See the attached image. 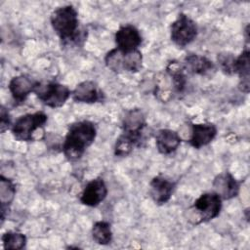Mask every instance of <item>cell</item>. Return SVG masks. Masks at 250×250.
<instances>
[{
	"instance_id": "obj_1",
	"label": "cell",
	"mask_w": 250,
	"mask_h": 250,
	"mask_svg": "<svg viewBox=\"0 0 250 250\" xmlns=\"http://www.w3.org/2000/svg\"><path fill=\"white\" fill-rule=\"evenodd\" d=\"M97 136L95 124L89 120H81L72 123L67 130L62 151L69 161H76L82 157L86 149L94 143Z\"/></svg>"
},
{
	"instance_id": "obj_2",
	"label": "cell",
	"mask_w": 250,
	"mask_h": 250,
	"mask_svg": "<svg viewBox=\"0 0 250 250\" xmlns=\"http://www.w3.org/2000/svg\"><path fill=\"white\" fill-rule=\"evenodd\" d=\"M50 21L54 31L63 44L77 42L79 38V19L78 13L72 5L62 6L54 10Z\"/></svg>"
},
{
	"instance_id": "obj_3",
	"label": "cell",
	"mask_w": 250,
	"mask_h": 250,
	"mask_svg": "<svg viewBox=\"0 0 250 250\" xmlns=\"http://www.w3.org/2000/svg\"><path fill=\"white\" fill-rule=\"evenodd\" d=\"M48 116L43 111L26 113L20 116L12 125L11 131L14 138L20 142L35 141V132L44 127Z\"/></svg>"
},
{
	"instance_id": "obj_4",
	"label": "cell",
	"mask_w": 250,
	"mask_h": 250,
	"mask_svg": "<svg viewBox=\"0 0 250 250\" xmlns=\"http://www.w3.org/2000/svg\"><path fill=\"white\" fill-rule=\"evenodd\" d=\"M105 65L114 72H138L142 68L143 56L139 50L122 52L117 48L110 50L104 57Z\"/></svg>"
},
{
	"instance_id": "obj_5",
	"label": "cell",
	"mask_w": 250,
	"mask_h": 250,
	"mask_svg": "<svg viewBox=\"0 0 250 250\" xmlns=\"http://www.w3.org/2000/svg\"><path fill=\"white\" fill-rule=\"evenodd\" d=\"M197 33L198 29L196 23L184 13L179 14L178 18L171 24V40L180 48L190 44L196 38Z\"/></svg>"
},
{
	"instance_id": "obj_6",
	"label": "cell",
	"mask_w": 250,
	"mask_h": 250,
	"mask_svg": "<svg viewBox=\"0 0 250 250\" xmlns=\"http://www.w3.org/2000/svg\"><path fill=\"white\" fill-rule=\"evenodd\" d=\"M34 93L45 105L52 108L62 106L71 96L67 86L54 81L47 84L40 83Z\"/></svg>"
},
{
	"instance_id": "obj_7",
	"label": "cell",
	"mask_w": 250,
	"mask_h": 250,
	"mask_svg": "<svg viewBox=\"0 0 250 250\" xmlns=\"http://www.w3.org/2000/svg\"><path fill=\"white\" fill-rule=\"evenodd\" d=\"M222 198L215 191L202 193L193 203V209L198 215V223H207L217 218L222 209Z\"/></svg>"
},
{
	"instance_id": "obj_8",
	"label": "cell",
	"mask_w": 250,
	"mask_h": 250,
	"mask_svg": "<svg viewBox=\"0 0 250 250\" xmlns=\"http://www.w3.org/2000/svg\"><path fill=\"white\" fill-rule=\"evenodd\" d=\"M40 83V81L27 74H21L10 80L8 88L15 103L20 104L26 100L29 94L35 92Z\"/></svg>"
},
{
	"instance_id": "obj_9",
	"label": "cell",
	"mask_w": 250,
	"mask_h": 250,
	"mask_svg": "<svg viewBox=\"0 0 250 250\" xmlns=\"http://www.w3.org/2000/svg\"><path fill=\"white\" fill-rule=\"evenodd\" d=\"M146 126V117L140 108L128 110L122 119V133L140 142H143L144 140Z\"/></svg>"
},
{
	"instance_id": "obj_10",
	"label": "cell",
	"mask_w": 250,
	"mask_h": 250,
	"mask_svg": "<svg viewBox=\"0 0 250 250\" xmlns=\"http://www.w3.org/2000/svg\"><path fill=\"white\" fill-rule=\"evenodd\" d=\"M116 48L122 52L138 50L142 43V35L138 28L132 24L121 25L114 35Z\"/></svg>"
},
{
	"instance_id": "obj_11",
	"label": "cell",
	"mask_w": 250,
	"mask_h": 250,
	"mask_svg": "<svg viewBox=\"0 0 250 250\" xmlns=\"http://www.w3.org/2000/svg\"><path fill=\"white\" fill-rule=\"evenodd\" d=\"M107 195V188L102 178H96L87 183L80 194V202L89 207H96Z\"/></svg>"
},
{
	"instance_id": "obj_12",
	"label": "cell",
	"mask_w": 250,
	"mask_h": 250,
	"mask_svg": "<svg viewBox=\"0 0 250 250\" xmlns=\"http://www.w3.org/2000/svg\"><path fill=\"white\" fill-rule=\"evenodd\" d=\"M176 185L174 182L163 176H155L149 183V195L157 205L167 203L174 190Z\"/></svg>"
},
{
	"instance_id": "obj_13",
	"label": "cell",
	"mask_w": 250,
	"mask_h": 250,
	"mask_svg": "<svg viewBox=\"0 0 250 250\" xmlns=\"http://www.w3.org/2000/svg\"><path fill=\"white\" fill-rule=\"evenodd\" d=\"M71 97L76 103L95 104L104 101V93L99 86L91 80L79 83L71 92Z\"/></svg>"
},
{
	"instance_id": "obj_14",
	"label": "cell",
	"mask_w": 250,
	"mask_h": 250,
	"mask_svg": "<svg viewBox=\"0 0 250 250\" xmlns=\"http://www.w3.org/2000/svg\"><path fill=\"white\" fill-rule=\"evenodd\" d=\"M213 188L215 192L225 200L236 197L240 188L239 183L229 172H224L217 175L213 181Z\"/></svg>"
},
{
	"instance_id": "obj_15",
	"label": "cell",
	"mask_w": 250,
	"mask_h": 250,
	"mask_svg": "<svg viewBox=\"0 0 250 250\" xmlns=\"http://www.w3.org/2000/svg\"><path fill=\"white\" fill-rule=\"evenodd\" d=\"M217 135V127L213 123H196L191 125L189 145L194 148H200L209 145Z\"/></svg>"
},
{
	"instance_id": "obj_16",
	"label": "cell",
	"mask_w": 250,
	"mask_h": 250,
	"mask_svg": "<svg viewBox=\"0 0 250 250\" xmlns=\"http://www.w3.org/2000/svg\"><path fill=\"white\" fill-rule=\"evenodd\" d=\"M233 74H237L239 77V89L247 94L250 88V52L248 46H245V49L235 58Z\"/></svg>"
},
{
	"instance_id": "obj_17",
	"label": "cell",
	"mask_w": 250,
	"mask_h": 250,
	"mask_svg": "<svg viewBox=\"0 0 250 250\" xmlns=\"http://www.w3.org/2000/svg\"><path fill=\"white\" fill-rule=\"evenodd\" d=\"M182 65L185 71L196 75H207L215 70V65L212 61L197 54L188 55L184 59Z\"/></svg>"
},
{
	"instance_id": "obj_18",
	"label": "cell",
	"mask_w": 250,
	"mask_h": 250,
	"mask_svg": "<svg viewBox=\"0 0 250 250\" xmlns=\"http://www.w3.org/2000/svg\"><path fill=\"white\" fill-rule=\"evenodd\" d=\"M180 135L171 129H161L155 135V145L161 154H171L181 145Z\"/></svg>"
},
{
	"instance_id": "obj_19",
	"label": "cell",
	"mask_w": 250,
	"mask_h": 250,
	"mask_svg": "<svg viewBox=\"0 0 250 250\" xmlns=\"http://www.w3.org/2000/svg\"><path fill=\"white\" fill-rule=\"evenodd\" d=\"M16 195V187L14 183L4 177L3 175L0 176V201H1V224H3L7 211L11 203L13 202Z\"/></svg>"
},
{
	"instance_id": "obj_20",
	"label": "cell",
	"mask_w": 250,
	"mask_h": 250,
	"mask_svg": "<svg viewBox=\"0 0 250 250\" xmlns=\"http://www.w3.org/2000/svg\"><path fill=\"white\" fill-rule=\"evenodd\" d=\"M166 71L171 78L173 89L177 93H183L187 85V76L183 65L177 61H172L167 65Z\"/></svg>"
},
{
	"instance_id": "obj_21",
	"label": "cell",
	"mask_w": 250,
	"mask_h": 250,
	"mask_svg": "<svg viewBox=\"0 0 250 250\" xmlns=\"http://www.w3.org/2000/svg\"><path fill=\"white\" fill-rule=\"evenodd\" d=\"M91 233L94 241L101 245H107L112 240L110 224L105 221L96 222L92 227Z\"/></svg>"
},
{
	"instance_id": "obj_22",
	"label": "cell",
	"mask_w": 250,
	"mask_h": 250,
	"mask_svg": "<svg viewBox=\"0 0 250 250\" xmlns=\"http://www.w3.org/2000/svg\"><path fill=\"white\" fill-rule=\"evenodd\" d=\"M2 243L4 249H22L25 247L26 244V236L19 231L9 230L6 231L2 237Z\"/></svg>"
},
{
	"instance_id": "obj_23",
	"label": "cell",
	"mask_w": 250,
	"mask_h": 250,
	"mask_svg": "<svg viewBox=\"0 0 250 250\" xmlns=\"http://www.w3.org/2000/svg\"><path fill=\"white\" fill-rule=\"evenodd\" d=\"M141 146V143L125 134H121L116 140L114 154L116 156H127L132 152L134 147Z\"/></svg>"
},
{
	"instance_id": "obj_24",
	"label": "cell",
	"mask_w": 250,
	"mask_h": 250,
	"mask_svg": "<svg viewBox=\"0 0 250 250\" xmlns=\"http://www.w3.org/2000/svg\"><path fill=\"white\" fill-rule=\"evenodd\" d=\"M217 60L224 73L229 75L233 74V64L235 60V57H233V55L229 53H221L218 55Z\"/></svg>"
},
{
	"instance_id": "obj_25",
	"label": "cell",
	"mask_w": 250,
	"mask_h": 250,
	"mask_svg": "<svg viewBox=\"0 0 250 250\" xmlns=\"http://www.w3.org/2000/svg\"><path fill=\"white\" fill-rule=\"evenodd\" d=\"M11 125V117L9 111L3 105L0 108V129L1 133H4L6 130L10 128Z\"/></svg>"
}]
</instances>
